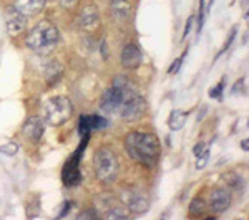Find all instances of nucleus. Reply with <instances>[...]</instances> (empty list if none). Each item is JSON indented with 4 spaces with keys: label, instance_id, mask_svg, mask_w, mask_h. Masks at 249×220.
I'll list each match as a JSON object with an SVG mask.
<instances>
[{
    "label": "nucleus",
    "instance_id": "obj_5",
    "mask_svg": "<svg viewBox=\"0 0 249 220\" xmlns=\"http://www.w3.org/2000/svg\"><path fill=\"white\" fill-rule=\"evenodd\" d=\"M87 141H88V136H83V142L80 144V147L73 153L68 162L65 164L62 171V179L65 182V186H78L80 181H82V175H80L78 171V164H80V157H82L83 149L87 147Z\"/></svg>",
    "mask_w": 249,
    "mask_h": 220
},
{
    "label": "nucleus",
    "instance_id": "obj_26",
    "mask_svg": "<svg viewBox=\"0 0 249 220\" xmlns=\"http://www.w3.org/2000/svg\"><path fill=\"white\" fill-rule=\"evenodd\" d=\"M243 88H244V79H238V83H236L234 86H232V90H231V93L232 94H238L243 91Z\"/></svg>",
    "mask_w": 249,
    "mask_h": 220
},
{
    "label": "nucleus",
    "instance_id": "obj_13",
    "mask_svg": "<svg viewBox=\"0 0 249 220\" xmlns=\"http://www.w3.org/2000/svg\"><path fill=\"white\" fill-rule=\"evenodd\" d=\"M43 133H45V126L38 118H30L27 119V123L23 125V136L30 141H40Z\"/></svg>",
    "mask_w": 249,
    "mask_h": 220
},
{
    "label": "nucleus",
    "instance_id": "obj_22",
    "mask_svg": "<svg viewBox=\"0 0 249 220\" xmlns=\"http://www.w3.org/2000/svg\"><path fill=\"white\" fill-rule=\"evenodd\" d=\"M236 33H238V27H232V30H231V35H230V38H228L226 45H224V48H223V50H221V51H219V55H218V57H216V58H219V57H221V55H223V53H224V51H226V50H228V48H230V47H231V43H232V40H234V37H236Z\"/></svg>",
    "mask_w": 249,
    "mask_h": 220
},
{
    "label": "nucleus",
    "instance_id": "obj_18",
    "mask_svg": "<svg viewBox=\"0 0 249 220\" xmlns=\"http://www.w3.org/2000/svg\"><path fill=\"white\" fill-rule=\"evenodd\" d=\"M105 217L110 220H123V219H128V212L124 210L123 207H111L105 214Z\"/></svg>",
    "mask_w": 249,
    "mask_h": 220
},
{
    "label": "nucleus",
    "instance_id": "obj_6",
    "mask_svg": "<svg viewBox=\"0 0 249 220\" xmlns=\"http://www.w3.org/2000/svg\"><path fill=\"white\" fill-rule=\"evenodd\" d=\"M144 111H146V101L138 94L130 96L120 106V113L124 121H136L144 114Z\"/></svg>",
    "mask_w": 249,
    "mask_h": 220
},
{
    "label": "nucleus",
    "instance_id": "obj_32",
    "mask_svg": "<svg viewBox=\"0 0 249 220\" xmlns=\"http://www.w3.org/2000/svg\"><path fill=\"white\" fill-rule=\"evenodd\" d=\"M248 2H249V0H243V9L244 10H248Z\"/></svg>",
    "mask_w": 249,
    "mask_h": 220
},
{
    "label": "nucleus",
    "instance_id": "obj_20",
    "mask_svg": "<svg viewBox=\"0 0 249 220\" xmlns=\"http://www.w3.org/2000/svg\"><path fill=\"white\" fill-rule=\"evenodd\" d=\"M204 15H206V7H204V0H199V17H198V33L203 29Z\"/></svg>",
    "mask_w": 249,
    "mask_h": 220
},
{
    "label": "nucleus",
    "instance_id": "obj_11",
    "mask_svg": "<svg viewBox=\"0 0 249 220\" xmlns=\"http://www.w3.org/2000/svg\"><path fill=\"white\" fill-rule=\"evenodd\" d=\"M211 210L216 212V214H221L230 207L231 204V195L228 190L224 189H214L211 192Z\"/></svg>",
    "mask_w": 249,
    "mask_h": 220
},
{
    "label": "nucleus",
    "instance_id": "obj_27",
    "mask_svg": "<svg viewBox=\"0 0 249 220\" xmlns=\"http://www.w3.org/2000/svg\"><path fill=\"white\" fill-rule=\"evenodd\" d=\"M193 22H195V17H190L188 18V22H186V29H184V33H183V40L190 35V30H191V27H193Z\"/></svg>",
    "mask_w": 249,
    "mask_h": 220
},
{
    "label": "nucleus",
    "instance_id": "obj_23",
    "mask_svg": "<svg viewBox=\"0 0 249 220\" xmlns=\"http://www.w3.org/2000/svg\"><path fill=\"white\" fill-rule=\"evenodd\" d=\"M223 90H224V79L219 83L218 86L213 88V90L210 91V96H211V98H218V99H221V93H223Z\"/></svg>",
    "mask_w": 249,
    "mask_h": 220
},
{
    "label": "nucleus",
    "instance_id": "obj_17",
    "mask_svg": "<svg viewBox=\"0 0 249 220\" xmlns=\"http://www.w3.org/2000/svg\"><path fill=\"white\" fill-rule=\"evenodd\" d=\"M204 210H206V204H204L203 199H199V197L193 199L190 204V214L195 215V217H199V215L204 214Z\"/></svg>",
    "mask_w": 249,
    "mask_h": 220
},
{
    "label": "nucleus",
    "instance_id": "obj_25",
    "mask_svg": "<svg viewBox=\"0 0 249 220\" xmlns=\"http://www.w3.org/2000/svg\"><path fill=\"white\" fill-rule=\"evenodd\" d=\"M98 217V212L96 210H85L82 214H78V220H83V219H96Z\"/></svg>",
    "mask_w": 249,
    "mask_h": 220
},
{
    "label": "nucleus",
    "instance_id": "obj_1",
    "mask_svg": "<svg viewBox=\"0 0 249 220\" xmlns=\"http://www.w3.org/2000/svg\"><path fill=\"white\" fill-rule=\"evenodd\" d=\"M126 153L144 167H153L160 159V141L155 134L130 133L124 139Z\"/></svg>",
    "mask_w": 249,
    "mask_h": 220
},
{
    "label": "nucleus",
    "instance_id": "obj_28",
    "mask_svg": "<svg viewBox=\"0 0 249 220\" xmlns=\"http://www.w3.org/2000/svg\"><path fill=\"white\" fill-rule=\"evenodd\" d=\"M203 149H204V144H203V142H199V144H196V146H195V149H193V153H195V156H196V157H198V156L203 153Z\"/></svg>",
    "mask_w": 249,
    "mask_h": 220
},
{
    "label": "nucleus",
    "instance_id": "obj_9",
    "mask_svg": "<svg viewBox=\"0 0 249 220\" xmlns=\"http://www.w3.org/2000/svg\"><path fill=\"white\" fill-rule=\"evenodd\" d=\"M108 126V119L102 116H82L78 123L80 136H90V131L93 129H105Z\"/></svg>",
    "mask_w": 249,
    "mask_h": 220
},
{
    "label": "nucleus",
    "instance_id": "obj_15",
    "mask_svg": "<svg viewBox=\"0 0 249 220\" xmlns=\"http://www.w3.org/2000/svg\"><path fill=\"white\" fill-rule=\"evenodd\" d=\"M62 73H63V68L60 65L58 62H52L48 63L47 68H45V79L48 85H55L60 78H62Z\"/></svg>",
    "mask_w": 249,
    "mask_h": 220
},
{
    "label": "nucleus",
    "instance_id": "obj_10",
    "mask_svg": "<svg viewBox=\"0 0 249 220\" xmlns=\"http://www.w3.org/2000/svg\"><path fill=\"white\" fill-rule=\"evenodd\" d=\"M142 51L136 45H126L122 51V65L128 70H135L142 65Z\"/></svg>",
    "mask_w": 249,
    "mask_h": 220
},
{
    "label": "nucleus",
    "instance_id": "obj_33",
    "mask_svg": "<svg viewBox=\"0 0 249 220\" xmlns=\"http://www.w3.org/2000/svg\"><path fill=\"white\" fill-rule=\"evenodd\" d=\"M111 2H113V0H111Z\"/></svg>",
    "mask_w": 249,
    "mask_h": 220
},
{
    "label": "nucleus",
    "instance_id": "obj_29",
    "mask_svg": "<svg viewBox=\"0 0 249 220\" xmlns=\"http://www.w3.org/2000/svg\"><path fill=\"white\" fill-rule=\"evenodd\" d=\"M60 2H62V5L65 7V9H70V7H73L78 0H60Z\"/></svg>",
    "mask_w": 249,
    "mask_h": 220
},
{
    "label": "nucleus",
    "instance_id": "obj_14",
    "mask_svg": "<svg viewBox=\"0 0 249 220\" xmlns=\"http://www.w3.org/2000/svg\"><path fill=\"white\" fill-rule=\"evenodd\" d=\"M43 5H45V0H15L14 7L25 17H32L40 14Z\"/></svg>",
    "mask_w": 249,
    "mask_h": 220
},
{
    "label": "nucleus",
    "instance_id": "obj_31",
    "mask_svg": "<svg viewBox=\"0 0 249 220\" xmlns=\"http://www.w3.org/2000/svg\"><path fill=\"white\" fill-rule=\"evenodd\" d=\"M241 147H243L244 151H249V142H248V139H244V141L241 142Z\"/></svg>",
    "mask_w": 249,
    "mask_h": 220
},
{
    "label": "nucleus",
    "instance_id": "obj_7",
    "mask_svg": "<svg viewBox=\"0 0 249 220\" xmlns=\"http://www.w3.org/2000/svg\"><path fill=\"white\" fill-rule=\"evenodd\" d=\"M120 197H122V201L124 202V205L128 207V210H131L136 215L146 212L148 205H150L146 195L136 189H124V190H122V195H120Z\"/></svg>",
    "mask_w": 249,
    "mask_h": 220
},
{
    "label": "nucleus",
    "instance_id": "obj_2",
    "mask_svg": "<svg viewBox=\"0 0 249 220\" xmlns=\"http://www.w3.org/2000/svg\"><path fill=\"white\" fill-rule=\"evenodd\" d=\"M58 40H60V33L57 27L52 22H48V20H43V22L37 23L29 31V35L25 38V45L32 51H37L40 55H47L57 47Z\"/></svg>",
    "mask_w": 249,
    "mask_h": 220
},
{
    "label": "nucleus",
    "instance_id": "obj_16",
    "mask_svg": "<svg viewBox=\"0 0 249 220\" xmlns=\"http://www.w3.org/2000/svg\"><path fill=\"white\" fill-rule=\"evenodd\" d=\"M184 123H186V113L183 111H173L168 119V126L171 131H179L184 126Z\"/></svg>",
    "mask_w": 249,
    "mask_h": 220
},
{
    "label": "nucleus",
    "instance_id": "obj_12",
    "mask_svg": "<svg viewBox=\"0 0 249 220\" xmlns=\"http://www.w3.org/2000/svg\"><path fill=\"white\" fill-rule=\"evenodd\" d=\"M100 23V14L95 7H85L80 14V27L87 31H93Z\"/></svg>",
    "mask_w": 249,
    "mask_h": 220
},
{
    "label": "nucleus",
    "instance_id": "obj_21",
    "mask_svg": "<svg viewBox=\"0 0 249 220\" xmlns=\"http://www.w3.org/2000/svg\"><path fill=\"white\" fill-rule=\"evenodd\" d=\"M208 159H210V151H204V153H201L198 156V162H196V167L198 169H203L204 166H206Z\"/></svg>",
    "mask_w": 249,
    "mask_h": 220
},
{
    "label": "nucleus",
    "instance_id": "obj_24",
    "mask_svg": "<svg viewBox=\"0 0 249 220\" xmlns=\"http://www.w3.org/2000/svg\"><path fill=\"white\" fill-rule=\"evenodd\" d=\"M184 57H186V51H184V53L178 60H175V62H173V65L170 66V70H168V71H170V73H175V71H178L179 68H181V63H183Z\"/></svg>",
    "mask_w": 249,
    "mask_h": 220
},
{
    "label": "nucleus",
    "instance_id": "obj_30",
    "mask_svg": "<svg viewBox=\"0 0 249 220\" xmlns=\"http://www.w3.org/2000/svg\"><path fill=\"white\" fill-rule=\"evenodd\" d=\"M63 207H65V209L62 210V214H60V217H65V215H67L68 209H70V202H65V204H63Z\"/></svg>",
    "mask_w": 249,
    "mask_h": 220
},
{
    "label": "nucleus",
    "instance_id": "obj_8",
    "mask_svg": "<svg viewBox=\"0 0 249 220\" xmlns=\"http://www.w3.org/2000/svg\"><path fill=\"white\" fill-rule=\"evenodd\" d=\"M5 20H7V30H9L10 35L20 33V31H23L27 27V17L20 14L15 7H9V9H7Z\"/></svg>",
    "mask_w": 249,
    "mask_h": 220
},
{
    "label": "nucleus",
    "instance_id": "obj_3",
    "mask_svg": "<svg viewBox=\"0 0 249 220\" xmlns=\"http://www.w3.org/2000/svg\"><path fill=\"white\" fill-rule=\"evenodd\" d=\"M95 174L105 184H111L118 175V159L115 153L108 147H103L95 154Z\"/></svg>",
    "mask_w": 249,
    "mask_h": 220
},
{
    "label": "nucleus",
    "instance_id": "obj_19",
    "mask_svg": "<svg viewBox=\"0 0 249 220\" xmlns=\"http://www.w3.org/2000/svg\"><path fill=\"white\" fill-rule=\"evenodd\" d=\"M18 151V146L15 142H9L5 144V146H0V153L7 154V156H15Z\"/></svg>",
    "mask_w": 249,
    "mask_h": 220
},
{
    "label": "nucleus",
    "instance_id": "obj_4",
    "mask_svg": "<svg viewBox=\"0 0 249 220\" xmlns=\"http://www.w3.org/2000/svg\"><path fill=\"white\" fill-rule=\"evenodd\" d=\"M71 111H73V106H71L70 99L65 98V96H57V98H52L45 103V106H43V118L50 125L60 126L70 119Z\"/></svg>",
    "mask_w": 249,
    "mask_h": 220
}]
</instances>
